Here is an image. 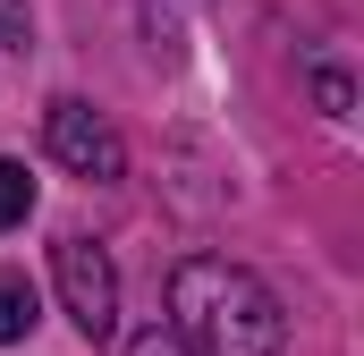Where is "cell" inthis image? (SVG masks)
Returning <instances> with one entry per match:
<instances>
[{"mask_svg": "<svg viewBox=\"0 0 364 356\" xmlns=\"http://www.w3.org/2000/svg\"><path fill=\"white\" fill-rule=\"evenodd\" d=\"M170 331L195 356H279L288 314L279 297L229 255H186L170 271Z\"/></svg>", "mask_w": 364, "mask_h": 356, "instance_id": "1", "label": "cell"}, {"mask_svg": "<svg viewBox=\"0 0 364 356\" xmlns=\"http://www.w3.org/2000/svg\"><path fill=\"white\" fill-rule=\"evenodd\" d=\"M51 280H60V305H68V323L85 340H110L119 331V271H110V255L93 238H60L51 246Z\"/></svg>", "mask_w": 364, "mask_h": 356, "instance_id": "2", "label": "cell"}, {"mask_svg": "<svg viewBox=\"0 0 364 356\" xmlns=\"http://www.w3.org/2000/svg\"><path fill=\"white\" fill-rule=\"evenodd\" d=\"M43 145H51V162L77 178H127V145H119V127L93 110V102H77V93H60L51 110H43Z\"/></svg>", "mask_w": 364, "mask_h": 356, "instance_id": "3", "label": "cell"}, {"mask_svg": "<svg viewBox=\"0 0 364 356\" xmlns=\"http://www.w3.org/2000/svg\"><path fill=\"white\" fill-rule=\"evenodd\" d=\"M34 323H43V314H34V280H26V271H0V348H17Z\"/></svg>", "mask_w": 364, "mask_h": 356, "instance_id": "4", "label": "cell"}, {"mask_svg": "<svg viewBox=\"0 0 364 356\" xmlns=\"http://www.w3.org/2000/svg\"><path fill=\"white\" fill-rule=\"evenodd\" d=\"M34 212V178H26V162H0V229H17Z\"/></svg>", "mask_w": 364, "mask_h": 356, "instance_id": "5", "label": "cell"}, {"mask_svg": "<svg viewBox=\"0 0 364 356\" xmlns=\"http://www.w3.org/2000/svg\"><path fill=\"white\" fill-rule=\"evenodd\" d=\"M127 356H195L178 340V331H161V323H153V331H136V340H127Z\"/></svg>", "mask_w": 364, "mask_h": 356, "instance_id": "6", "label": "cell"}, {"mask_svg": "<svg viewBox=\"0 0 364 356\" xmlns=\"http://www.w3.org/2000/svg\"><path fill=\"white\" fill-rule=\"evenodd\" d=\"M314 93H322V110H331V119L348 110V77H339V68H322V77H314Z\"/></svg>", "mask_w": 364, "mask_h": 356, "instance_id": "7", "label": "cell"}, {"mask_svg": "<svg viewBox=\"0 0 364 356\" xmlns=\"http://www.w3.org/2000/svg\"><path fill=\"white\" fill-rule=\"evenodd\" d=\"M0 34H9V43H26V34H34V26H26V9H17V0H0Z\"/></svg>", "mask_w": 364, "mask_h": 356, "instance_id": "8", "label": "cell"}]
</instances>
